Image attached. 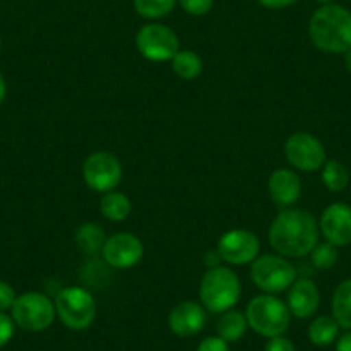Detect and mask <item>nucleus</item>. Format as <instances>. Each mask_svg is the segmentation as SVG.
Returning a JSON list of instances; mask_svg holds the SVG:
<instances>
[{
  "label": "nucleus",
  "instance_id": "obj_16",
  "mask_svg": "<svg viewBox=\"0 0 351 351\" xmlns=\"http://www.w3.org/2000/svg\"><path fill=\"white\" fill-rule=\"evenodd\" d=\"M269 195L279 207H291L302 195V180L289 169H278L269 178Z\"/></svg>",
  "mask_w": 351,
  "mask_h": 351
},
{
  "label": "nucleus",
  "instance_id": "obj_13",
  "mask_svg": "<svg viewBox=\"0 0 351 351\" xmlns=\"http://www.w3.org/2000/svg\"><path fill=\"white\" fill-rule=\"evenodd\" d=\"M320 232L326 241L334 246H346L351 243V207L343 202L329 205L320 215Z\"/></svg>",
  "mask_w": 351,
  "mask_h": 351
},
{
  "label": "nucleus",
  "instance_id": "obj_29",
  "mask_svg": "<svg viewBox=\"0 0 351 351\" xmlns=\"http://www.w3.org/2000/svg\"><path fill=\"white\" fill-rule=\"evenodd\" d=\"M197 351H229V343L221 339L219 336L205 337L200 344H198Z\"/></svg>",
  "mask_w": 351,
  "mask_h": 351
},
{
  "label": "nucleus",
  "instance_id": "obj_30",
  "mask_svg": "<svg viewBox=\"0 0 351 351\" xmlns=\"http://www.w3.org/2000/svg\"><path fill=\"white\" fill-rule=\"evenodd\" d=\"M263 351H296V348L288 337L276 336V337H269L267 344H265V350Z\"/></svg>",
  "mask_w": 351,
  "mask_h": 351
},
{
  "label": "nucleus",
  "instance_id": "obj_14",
  "mask_svg": "<svg viewBox=\"0 0 351 351\" xmlns=\"http://www.w3.org/2000/svg\"><path fill=\"white\" fill-rule=\"evenodd\" d=\"M169 329L180 337H190L200 332L207 322V313L202 303L181 302L169 313Z\"/></svg>",
  "mask_w": 351,
  "mask_h": 351
},
{
  "label": "nucleus",
  "instance_id": "obj_31",
  "mask_svg": "<svg viewBox=\"0 0 351 351\" xmlns=\"http://www.w3.org/2000/svg\"><path fill=\"white\" fill-rule=\"evenodd\" d=\"M258 2L263 5V8H267V9H285V8H289V5L296 4L298 0H258Z\"/></svg>",
  "mask_w": 351,
  "mask_h": 351
},
{
  "label": "nucleus",
  "instance_id": "obj_2",
  "mask_svg": "<svg viewBox=\"0 0 351 351\" xmlns=\"http://www.w3.org/2000/svg\"><path fill=\"white\" fill-rule=\"evenodd\" d=\"M308 36L322 52H348L351 49V12L337 4L322 5L310 18Z\"/></svg>",
  "mask_w": 351,
  "mask_h": 351
},
{
  "label": "nucleus",
  "instance_id": "obj_23",
  "mask_svg": "<svg viewBox=\"0 0 351 351\" xmlns=\"http://www.w3.org/2000/svg\"><path fill=\"white\" fill-rule=\"evenodd\" d=\"M322 183L332 193H339L350 183V171L344 164H341L339 160H326L322 165Z\"/></svg>",
  "mask_w": 351,
  "mask_h": 351
},
{
  "label": "nucleus",
  "instance_id": "obj_9",
  "mask_svg": "<svg viewBox=\"0 0 351 351\" xmlns=\"http://www.w3.org/2000/svg\"><path fill=\"white\" fill-rule=\"evenodd\" d=\"M136 49L145 59L164 62L180 52V40L169 26L150 23L136 33Z\"/></svg>",
  "mask_w": 351,
  "mask_h": 351
},
{
  "label": "nucleus",
  "instance_id": "obj_15",
  "mask_svg": "<svg viewBox=\"0 0 351 351\" xmlns=\"http://www.w3.org/2000/svg\"><path fill=\"white\" fill-rule=\"evenodd\" d=\"M320 303V293L315 282L308 278H300L289 286L288 289V305L291 315L298 319H308L317 312Z\"/></svg>",
  "mask_w": 351,
  "mask_h": 351
},
{
  "label": "nucleus",
  "instance_id": "obj_4",
  "mask_svg": "<svg viewBox=\"0 0 351 351\" xmlns=\"http://www.w3.org/2000/svg\"><path fill=\"white\" fill-rule=\"evenodd\" d=\"M245 315L248 327L263 337L282 336L291 322V312L288 305L278 296L267 293L250 300Z\"/></svg>",
  "mask_w": 351,
  "mask_h": 351
},
{
  "label": "nucleus",
  "instance_id": "obj_25",
  "mask_svg": "<svg viewBox=\"0 0 351 351\" xmlns=\"http://www.w3.org/2000/svg\"><path fill=\"white\" fill-rule=\"evenodd\" d=\"M310 262L319 271L332 269L337 262V246H334L329 241L317 243L315 248L310 252Z\"/></svg>",
  "mask_w": 351,
  "mask_h": 351
},
{
  "label": "nucleus",
  "instance_id": "obj_6",
  "mask_svg": "<svg viewBox=\"0 0 351 351\" xmlns=\"http://www.w3.org/2000/svg\"><path fill=\"white\" fill-rule=\"evenodd\" d=\"M53 305L64 326L73 330L88 329L95 320L97 303L93 295L80 286L60 289L53 300Z\"/></svg>",
  "mask_w": 351,
  "mask_h": 351
},
{
  "label": "nucleus",
  "instance_id": "obj_35",
  "mask_svg": "<svg viewBox=\"0 0 351 351\" xmlns=\"http://www.w3.org/2000/svg\"><path fill=\"white\" fill-rule=\"evenodd\" d=\"M344 66H346V69L351 73V49L348 50V52H344Z\"/></svg>",
  "mask_w": 351,
  "mask_h": 351
},
{
  "label": "nucleus",
  "instance_id": "obj_3",
  "mask_svg": "<svg viewBox=\"0 0 351 351\" xmlns=\"http://www.w3.org/2000/svg\"><path fill=\"white\" fill-rule=\"evenodd\" d=\"M198 296L204 308L210 313L228 312L241 298V282L236 272L217 265L204 274Z\"/></svg>",
  "mask_w": 351,
  "mask_h": 351
},
{
  "label": "nucleus",
  "instance_id": "obj_1",
  "mask_svg": "<svg viewBox=\"0 0 351 351\" xmlns=\"http://www.w3.org/2000/svg\"><path fill=\"white\" fill-rule=\"evenodd\" d=\"M319 234V224L312 214L302 208H285L269 228V243L279 255L303 258L315 248Z\"/></svg>",
  "mask_w": 351,
  "mask_h": 351
},
{
  "label": "nucleus",
  "instance_id": "obj_17",
  "mask_svg": "<svg viewBox=\"0 0 351 351\" xmlns=\"http://www.w3.org/2000/svg\"><path fill=\"white\" fill-rule=\"evenodd\" d=\"M106 232H104L102 226L95 224V222H86V224L80 226L74 234V243L77 248L84 253V255H97L102 253L104 243H106Z\"/></svg>",
  "mask_w": 351,
  "mask_h": 351
},
{
  "label": "nucleus",
  "instance_id": "obj_37",
  "mask_svg": "<svg viewBox=\"0 0 351 351\" xmlns=\"http://www.w3.org/2000/svg\"><path fill=\"white\" fill-rule=\"evenodd\" d=\"M0 47H2V43H0Z\"/></svg>",
  "mask_w": 351,
  "mask_h": 351
},
{
  "label": "nucleus",
  "instance_id": "obj_19",
  "mask_svg": "<svg viewBox=\"0 0 351 351\" xmlns=\"http://www.w3.org/2000/svg\"><path fill=\"white\" fill-rule=\"evenodd\" d=\"M332 317L341 329L351 330V279L341 281L334 291Z\"/></svg>",
  "mask_w": 351,
  "mask_h": 351
},
{
  "label": "nucleus",
  "instance_id": "obj_22",
  "mask_svg": "<svg viewBox=\"0 0 351 351\" xmlns=\"http://www.w3.org/2000/svg\"><path fill=\"white\" fill-rule=\"evenodd\" d=\"M202 69H204V62L193 50H180L172 57V71L181 80H195L200 76Z\"/></svg>",
  "mask_w": 351,
  "mask_h": 351
},
{
  "label": "nucleus",
  "instance_id": "obj_7",
  "mask_svg": "<svg viewBox=\"0 0 351 351\" xmlns=\"http://www.w3.org/2000/svg\"><path fill=\"white\" fill-rule=\"evenodd\" d=\"M56 315V305L52 300L38 291L19 295L11 308V317L16 326L28 332H40V330L49 329Z\"/></svg>",
  "mask_w": 351,
  "mask_h": 351
},
{
  "label": "nucleus",
  "instance_id": "obj_24",
  "mask_svg": "<svg viewBox=\"0 0 351 351\" xmlns=\"http://www.w3.org/2000/svg\"><path fill=\"white\" fill-rule=\"evenodd\" d=\"M134 9L145 19L165 18L174 9L178 0H133Z\"/></svg>",
  "mask_w": 351,
  "mask_h": 351
},
{
  "label": "nucleus",
  "instance_id": "obj_11",
  "mask_svg": "<svg viewBox=\"0 0 351 351\" xmlns=\"http://www.w3.org/2000/svg\"><path fill=\"white\" fill-rule=\"evenodd\" d=\"M217 252L224 262L231 265H245L252 263L258 256L260 239L248 229H232L221 236Z\"/></svg>",
  "mask_w": 351,
  "mask_h": 351
},
{
  "label": "nucleus",
  "instance_id": "obj_20",
  "mask_svg": "<svg viewBox=\"0 0 351 351\" xmlns=\"http://www.w3.org/2000/svg\"><path fill=\"white\" fill-rule=\"evenodd\" d=\"M339 324L330 315H320L308 326V339L315 346H329L339 337Z\"/></svg>",
  "mask_w": 351,
  "mask_h": 351
},
{
  "label": "nucleus",
  "instance_id": "obj_26",
  "mask_svg": "<svg viewBox=\"0 0 351 351\" xmlns=\"http://www.w3.org/2000/svg\"><path fill=\"white\" fill-rule=\"evenodd\" d=\"M183 11L190 16H205L214 5V0H180Z\"/></svg>",
  "mask_w": 351,
  "mask_h": 351
},
{
  "label": "nucleus",
  "instance_id": "obj_10",
  "mask_svg": "<svg viewBox=\"0 0 351 351\" xmlns=\"http://www.w3.org/2000/svg\"><path fill=\"white\" fill-rule=\"evenodd\" d=\"M285 155L289 164L303 172H313L326 162V148L313 134L298 131L293 133L285 143Z\"/></svg>",
  "mask_w": 351,
  "mask_h": 351
},
{
  "label": "nucleus",
  "instance_id": "obj_12",
  "mask_svg": "<svg viewBox=\"0 0 351 351\" xmlns=\"http://www.w3.org/2000/svg\"><path fill=\"white\" fill-rule=\"evenodd\" d=\"M143 243L131 232H117L106 239L102 258L114 269L134 267L143 258Z\"/></svg>",
  "mask_w": 351,
  "mask_h": 351
},
{
  "label": "nucleus",
  "instance_id": "obj_21",
  "mask_svg": "<svg viewBox=\"0 0 351 351\" xmlns=\"http://www.w3.org/2000/svg\"><path fill=\"white\" fill-rule=\"evenodd\" d=\"M100 212L112 222H123L131 214V200L119 191H107L100 200Z\"/></svg>",
  "mask_w": 351,
  "mask_h": 351
},
{
  "label": "nucleus",
  "instance_id": "obj_5",
  "mask_svg": "<svg viewBox=\"0 0 351 351\" xmlns=\"http://www.w3.org/2000/svg\"><path fill=\"white\" fill-rule=\"evenodd\" d=\"M250 278L253 285L267 295H278L286 291L298 279V269L282 255L256 256L250 267Z\"/></svg>",
  "mask_w": 351,
  "mask_h": 351
},
{
  "label": "nucleus",
  "instance_id": "obj_28",
  "mask_svg": "<svg viewBox=\"0 0 351 351\" xmlns=\"http://www.w3.org/2000/svg\"><path fill=\"white\" fill-rule=\"evenodd\" d=\"M16 298H18V295H16L14 288H12L9 282L0 281V312H8V310H11Z\"/></svg>",
  "mask_w": 351,
  "mask_h": 351
},
{
  "label": "nucleus",
  "instance_id": "obj_33",
  "mask_svg": "<svg viewBox=\"0 0 351 351\" xmlns=\"http://www.w3.org/2000/svg\"><path fill=\"white\" fill-rule=\"evenodd\" d=\"M219 260H221V255H219L217 250H215V252H208L207 255L204 256V263H205V265H207L208 269L217 267V265H219Z\"/></svg>",
  "mask_w": 351,
  "mask_h": 351
},
{
  "label": "nucleus",
  "instance_id": "obj_18",
  "mask_svg": "<svg viewBox=\"0 0 351 351\" xmlns=\"http://www.w3.org/2000/svg\"><path fill=\"white\" fill-rule=\"evenodd\" d=\"M246 329H248V320H246L245 313L238 312V310L231 308L228 312H222L217 320V336L226 343H234V341L241 339Z\"/></svg>",
  "mask_w": 351,
  "mask_h": 351
},
{
  "label": "nucleus",
  "instance_id": "obj_36",
  "mask_svg": "<svg viewBox=\"0 0 351 351\" xmlns=\"http://www.w3.org/2000/svg\"><path fill=\"white\" fill-rule=\"evenodd\" d=\"M317 2H320V4H332L334 0H317Z\"/></svg>",
  "mask_w": 351,
  "mask_h": 351
},
{
  "label": "nucleus",
  "instance_id": "obj_27",
  "mask_svg": "<svg viewBox=\"0 0 351 351\" xmlns=\"http://www.w3.org/2000/svg\"><path fill=\"white\" fill-rule=\"evenodd\" d=\"M14 329L16 324L12 320V317L8 315L5 312H0V348H4L12 339Z\"/></svg>",
  "mask_w": 351,
  "mask_h": 351
},
{
  "label": "nucleus",
  "instance_id": "obj_8",
  "mask_svg": "<svg viewBox=\"0 0 351 351\" xmlns=\"http://www.w3.org/2000/svg\"><path fill=\"white\" fill-rule=\"evenodd\" d=\"M83 178L88 188L99 193H107L119 186L123 180V165L114 154L93 152L83 164Z\"/></svg>",
  "mask_w": 351,
  "mask_h": 351
},
{
  "label": "nucleus",
  "instance_id": "obj_34",
  "mask_svg": "<svg viewBox=\"0 0 351 351\" xmlns=\"http://www.w3.org/2000/svg\"><path fill=\"white\" fill-rule=\"evenodd\" d=\"M5 95H8V84H5V80L2 77V74H0V106L5 100Z\"/></svg>",
  "mask_w": 351,
  "mask_h": 351
},
{
  "label": "nucleus",
  "instance_id": "obj_32",
  "mask_svg": "<svg viewBox=\"0 0 351 351\" xmlns=\"http://www.w3.org/2000/svg\"><path fill=\"white\" fill-rule=\"evenodd\" d=\"M336 351H351V330H348L343 336L337 337Z\"/></svg>",
  "mask_w": 351,
  "mask_h": 351
}]
</instances>
